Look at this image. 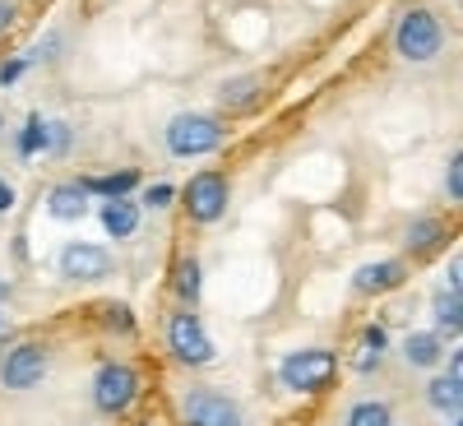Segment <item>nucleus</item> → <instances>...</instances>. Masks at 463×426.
Listing matches in <instances>:
<instances>
[{
    "mask_svg": "<svg viewBox=\"0 0 463 426\" xmlns=\"http://www.w3.org/2000/svg\"><path fill=\"white\" fill-rule=\"evenodd\" d=\"M403 357H408L412 366H436V362H440V338H436V334H412V338L403 343Z\"/></svg>",
    "mask_w": 463,
    "mask_h": 426,
    "instance_id": "obj_17",
    "label": "nucleus"
},
{
    "mask_svg": "<svg viewBox=\"0 0 463 426\" xmlns=\"http://www.w3.org/2000/svg\"><path fill=\"white\" fill-rule=\"evenodd\" d=\"M185 426H241V408L218 390H195L185 394Z\"/></svg>",
    "mask_w": 463,
    "mask_h": 426,
    "instance_id": "obj_8",
    "label": "nucleus"
},
{
    "mask_svg": "<svg viewBox=\"0 0 463 426\" xmlns=\"http://www.w3.org/2000/svg\"><path fill=\"white\" fill-rule=\"evenodd\" d=\"M172 288L181 301H200V288H204V274H200V260H176V274H172Z\"/></svg>",
    "mask_w": 463,
    "mask_h": 426,
    "instance_id": "obj_15",
    "label": "nucleus"
},
{
    "mask_svg": "<svg viewBox=\"0 0 463 426\" xmlns=\"http://www.w3.org/2000/svg\"><path fill=\"white\" fill-rule=\"evenodd\" d=\"M436 320H440V334H458L463 329V297L454 288L436 292Z\"/></svg>",
    "mask_w": 463,
    "mask_h": 426,
    "instance_id": "obj_16",
    "label": "nucleus"
},
{
    "mask_svg": "<svg viewBox=\"0 0 463 426\" xmlns=\"http://www.w3.org/2000/svg\"><path fill=\"white\" fill-rule=\"evenodd\" d=\"M172 200H176L172 185H153V190H148V209H167Z\"/></svg>",
    "mask_w": 463,
    "mask_h": 426,
    "instance_id": "obj_26",
    "label": "nucleus"
},
{
    "mask_svg": "<svg viewBox=\"0 0 463 426\" xmlns=\"http://www.w3.org/2000/svg\"><path fill=\"white\" fill-rule=\"evenodd\" d=\"M135 394H139V375H135L130 366H121V362H107V366L98 371V380H93V399H98L102 412L130 408Z\"/></svg>",
    "mask_w": 463,
    "mask_h": 426,
    "instance_id": "obj_5",
    "label": "nucleus"
},
{
    "mask_svg": "<svg viewBox=\"0 0 463 426\" xmlns=\"http://www.w3.org/2000/svg\"><path fill=\"white\" fill-rule=\"evenodd\" d=\"M10 19H14V5H10V0H0V33H5Z\"/></svg>",
    "mask_w": 463,
    "mask_h": 426,
    "instance_id": "obj_30",
    "label": "nucleus"
},
{
    "mask_svg": "<svg viewBox=\"0 0 463 426\" xmlns=\"http://www.w3.org/2000/svg\"><path fill=\"white\" fill-rule=\"evenodd\" d=\"M403 279H408V269H403L399 260H380V264H366V269H357V274H353V288H357L362 297H380V292L399 288Z\"/></svg>",
    "mask_w": 463,
    "mask_h": 426,
    "instance_id": "obj_10",
    "label": "nucleus"
},
{
    "mask_svg": "<svg viewBox=\"0 0 463 426\" xmlns=\"http://www.w3.org/2000/svg\"><path fill=\"white\" fill-rule=\"evenodd\" d=\"M218 144H222V126L213 116H176L167 126V148L176 158H200V153H209Z\"/></svg>",
    "mask_w": 463,
    "mask_h": 426,
    "instance_id": "obj_2",
    "label": "nucleus"
},
{
    "mask_svg": "<svg viewBox=\"0 0 463 426\" xmlns=\"http://www.w3.org/2000/svg\"><path fill=\"white\" fill-rule=\"evenodd\" d=\"M139 185V172L130 167V172H107V176H89L84 181V190H93V195H102V200H121V195H130V190Z\"/></svg>",
    "mask_w": 463,
    "mask_h": 426,
    "instance_id": "obj_13",
    "label": "nucleus"
},
{
    "mask_svg": "<svg viewBox=\"0 0 463 426\" xmlns=\"http://www.w3.org/2000/svg\"><path fill=\"white\" fill-rule=\"evenodd\" d=\"M28 65H33L28 56H14V61H5V65H0V84H14V80H19V74H24Z\"/></svg>",
    "mask_w": 463,
    "mask_h": 426,
    "instance_id": "obj_25",
    "label": "nucleus"
},
{
    "mask_svg": "<svg viewBox=\"0 0 463 426\" xmlns=\"http://www.w3.org/2000/svg\"><path fill=\"white\" fill-rule=\"evenodd\" d=\"M458 283H463V260H454V264H449V288L458 292Z\"/></svg>",
    "mask_w": 463,
    "mask_h": 426,
    "instance_id": "obj_28",
    "label": "nucleus"
},
{
    "mask_svg": "<svg viewBox=\"0 0 463 426\" xmlns=\"http://www.w3.org/2000/svg\"><path fill=\"white\" fill-rule=\"evenodd\" d=\"M5 292H10V288H5V283H0V297H5Z\"/></svg>",
    "mask_w": 463,
    "mask_h": 426,
    "instance_id": "obj_31",
    "label": "nucleus"
},
{
    "mask_svg": "<svg viewBox=\"0 0 463 426\" xmlns=\"http://www.w3.org/2000/svg\"><path fill=\"white\" fill-rule=\"evenodd\" d=\"M445 190H449V200H463V153H454V158H449V176H445Z\"/></svg>",
    "mask_w": 463,
    "mask_h": 426,
    "instance_id": "obj_23",
    "label": "nucleus"
},
{
    "mask_svg": "<svg viewBox=\"0 0 463 426\" xmlns=\"http://www.w3.org/2000/svg\"><path fill=\"white\" fill-rule=\"evenodd\" d=\"M347 426H390V403H380V399L357 403L353 412H347Z\"/></svg>",
    "mask_w": 463,
    "mask_h": 426,
    "instance_id": "obj_19",
    "label": "nucleus"
},
{
    "mask_svg": "<svg viewBox=\"0 0 463 426\" xmlns=\"http://www.w3.org/2000/svg\"><path fill=\"white\" fill-rule=\"evenodd\" d=\"M440 241H445V227H440L436 218H417V222L408 227V251H412V255H431Z\"/></svg>",
    "mask_w": 463,
    "mask_h": 426,
    "instance_id": "obj_14",
    "label": "nucleus"
},
{
    "mask_svg": "<svg viewBox=\"0 0 463 426\" xmlns=\"http://www.w3.org/2000/svg\"><path fill=\"white\" fill-rule=\"evenodd\" d=\"M167 343L185 366H209L213 362V343H209V334L195 316H172L167 320Z\"/></svg>",
    "mask_w": 463,
    "mask_h": 426,
    "instance_id": "obj_6",
    "label": "nucleus"
},
{
    "mask_svg": "<svg viewBox=\"0 0 463 426\" xmlns=\"http://www.w3.org/2000/svg\"><path fill=\"white\" fill-rule=\"evenodd\" d=\"M37 148H47V126L33 116V121L24 126V135H19V153H24V158H33Z\"/></svg>",
    "mask_w": 463,
    "mask_h": 426,
    "instance_id": "obj_21",
    "label": "nucleus"
},
{
    "mask_svg": "<svg viewBox=\"0 0 463 426\" xmlns=\"http://www.w3.org/2000/svg\"><path fill=\"white\" fill-rule=\"evenodd\" d=\"M98 218H102V227L111 232V237H135V232H139V204H135L130 195H121V200H102Z\"/></svg>",
    "mask_w": 463,
    "mask_h": 426,
    "instance_id": "obj_11",
    "label": "nucleus"
},
{
    "mask_svg": "<svg viewBox=\"0 0 463 426\" xmlns=\"http://www.w3.org/2000/svg\"><path fill=\"white\" fill-rule=\"evenodd\" d=\"M47 375V347L43 343H19L0 357V384L5 390H33Z\"/></svg>",
    "mask_w": 463,
    "mask_h": 426,
    "instance_id": "obj_4",
    "label": "nucleus"
},
{
    "mask_svg": "<svg viewBox=\"0 0 463 426\" xmlns=\"http://www.w3.org/2000/svg\"><path fill=\"white\" fill-rule=\"evenodd\" d=\"M47 213L52 218H65V222L84 218L89 213V190L84 185H52L47 190Z\"/></svg>",
    "mask_w": 463,
    "mask_h": 426,
    "instance_id": "obj_12",
    "label": "nucleus"
},
{
    "mask_svg": "<svg viewBox=\"0 0 463 426\" xmlns=\"http://www.w3.org/2000/svg\"><path fill=\"white\" fill-rule=\"evenodd\" d=\"M98 316L107 320V329H111V334H126V329H135V316H130V306H121V301H107Z\"/></svg>",
    "mask_w": 463,
    "mask_h": 426,
    "instance_id": "obj_20",
    "label": "nucleus"
},
{
    "mask_svg": "<svg viewBox=\"0 0 463 426\" xmlns=\"http://www.w3.org/2000/svg\"><path fill=\"white\" fill-rule=\"evenodd\" d=\"M227 209V181L222 172H200L195 181L185 185V213L195 222H218Z\"/></svg>",
    "mask_w": 463,
    "mask_h": 426,
    "instance_id": "obj_7",
    "label": "nucleus"
},
{
    "mask_svg": "<svg viewBox=\"0 0 463 426\" xmlns=\"http://www.w3.org/2000/svg\"><path fill=\"white\" fill-rule=\"evenodd\" d=\"M394 43H399V52H403L408 61L427 65V61L440 56V47H445V28H440V19H436L431 10H408V14L399 19Z\"/></svg>",
    "mask_w": 463,
    "mask_h": 426,
    "instance_id": "obj_1",
    "label": "nucleus"
},
{
    "mask_svg": "<svg viewBox=\"0 0 463 426\" xmlns=\"http://www.w3.org/2000/svg\"><path fill=\"white\" fill-rule=\"evenodd\" d=\"M279 375H283L288 390L311 394V390H320V384H329V375H334V353H325V347H301V353H292V357L279 366Z\"/></svg>",
    "mask_w": 463,
    "mask_h": 426,
    "instance_id": "obj_3",
    "label": "nucleus"
},
{
    "mask_svg": "<svg viewBox=\"0 0 463 426\" xmlns=\"http://www.w3.org/2000/svg\"><path fill=\"white\" fill-rule=\"evenodd\" d=\"M61 274L74 279V283H93V279H107L111 274V255L102 246H89V241H74L61 251Z\"/></svg>",
    "mask_w": 463,
    "mask_h": 426,
    "instance_id": "obj_9",
    "label": "nucleus"
},
{
    "mask_svg": "<svg viewBox=\"0 0 463 426\" xmlns=\"http://www.w3.org/2000/svg\"><path fill=\"white\" fill-rule=\"evenodd\" d=\"M10 204H14V190H10V185H5V181H0V213H5V209H10Z\"/></svg>",
    "mask_w": 463,
    "mask_h": 426,
    "instance_id": "obj_29",
    "label": "nucleus"
},
{
    "mask_svg": "<svg viewBox=\"0 0 463 426\" xmlns=\"http://www.w3.org/2000/svg\"><path fill=\"white\" fill-rule=\"evenodd\" d=\"M366 343H371V353H380V347L390 343V334H384V329L375 325V329H366Z\"/></svg>",
    "mask_w": 463,
    "mask_h": 426,
    "instance_id": "obj_27",
    "label": "nucleus"
},
{
    "mask_svg": "<svg viewBox=\"0 0 463 426\" xmlns=\"http://www.w3.org/2000/svg\"><path fill=\"white\" fill-rule=\"evenodd\" d=\"M47 148L65 158V153H70V126H47Z\"/></svg>",
    "mask_w": 463,
    "mask_h": 426,
    "instance_id": "obj_24",
    "label": "nucleus"
},
{
    "mask_svg": "<svg viewBox=\"0 0 463 426\" xmlns=\"http://www.w3.org/2000/svg\"><path fill=\"white\" fill-rule=\"evenodd\" d=\"M440 412H458L463 408V380H454V375H440V380H431V394H427Z\"/></svg>",
    "mask_w": 463,
    "mask_h": 426,
    "instance_id": "obj_18",
    "label": "nucleus"
},
{
    "mask_svg": "<svg viewBox=\"0 0 463 426\" xmlns=\"http://www.w3.org/2000/svg\"><path fill=\"white\" fill-rule=\"evenodd\" d=\"M260 93V80H232L227 89H222V102L227 107H241V102H250Z\"/></svg>",
    "mask_w": 463,
    "mask_h": 426,
    "instance_id": "obj_22",
    "label": "nucleus"
}]
</instances>
